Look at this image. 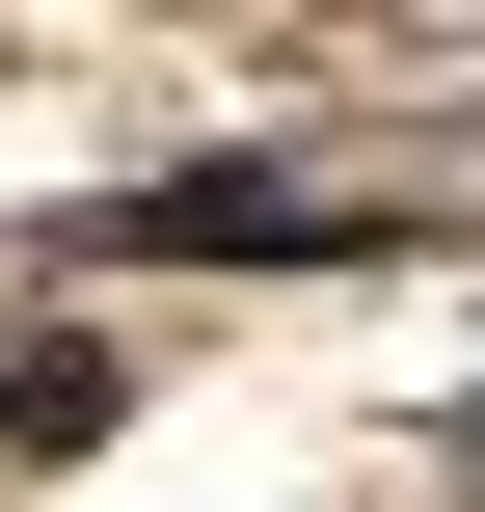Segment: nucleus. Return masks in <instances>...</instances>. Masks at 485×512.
<instances>
[{"label":"nucleus","mask_w":485,"mask_h":512,"mask_svg":"<svg viewBox=\"0 0 485 512\" xmlns=\"http://www.w3.org/2000/svg\"><path fill=\"white\" fill-rule=\"evenodd\" d=\"M108 405H135V351H108V324H27V351H0V432H27V459H81Z\"/></svg>","instance_id":"2"},{"label":"nucleus","mask_w":485,"mask_h":512,"mask_svg":"<svg viewBox=\"0 0 485 512\" xmlns=\"http://www.w3.org/2000/svg\"><path fill=\"white\" fill-rule=\"evenodd\" d=\"M135 243H189V270H297V243H351V216L270 189V162H189V189H135Z\"/></svg>","instance_id":"1"}]
</instances>
